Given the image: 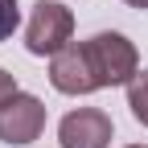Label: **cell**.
<instances>
[{
    "label": "cell",
    "instance_id": "6da1fadb",
    "mask_svg": "<svg viewBox=\"0 0 148 148\" xmlns=\"http://www.w3.org/2000/svg\"><path fill=\"white\" fill-rule=\"evenodd\" d=\"M82 49H86V62H90L99 90L103 86H127L140 74V53L123 33H95L82 41Z\"/></svg>",
    "mask_w": 148,
    "mask_h": 148
},
{
    "label": "cell",
    "instance_id": "7a4b0ae2",
    "mask_svg": "<svg viewBox=\"0 0 148 148\" xmlns=\"http://www.w3.org/2000/svg\"><path fill=\"white\" fill-rule=\"evenodd\" d=\"M70 37H74V12L58 0H37L29 25H25V49L37 58H45V53L53 58L58 49L70 45Z\"/></svg>",
    "mask_w": 148,
    "mask_h": 148
},
{
    "label": "cell",
    "instance_id": "3957f363",
    "mask_svg": "<svg viewBox=\"0 0 148 148\" xmlns=\"http://www.w3.org/2000/svg\"><path fill=\"white\" fill-rule=\"evenodd\" d=\"M45 132V103L29 95V90H16L0 103V140L4 144H33Z\"/></svg>",
    "mask_w": 148,
    "mask_h": 148
},
{
    "label": "cell",
    "instance_id": "277c9868",
    "mask_svg": "<svg viewBox=\"0 0 148 148\" xmlns=\"http://www.w3.org/2000/svg\"><path fill=\"white\" fill-rule=\"evenodd\" d=\"M58 144L62 148H107L111 144V115L99 107H78L70 115H62Z\"/></svg>",
    "mask_w": 148,
    "mask_h": 148
},
{
    "label": "cell",
    "instance_id": "5b68a950",
    "mask_svg": "<svg viewBox=\"0 0 148 148\" xmlns=\"http://www.w3.org/2000/svg\"><path fill=\"white\" fill-rule=\"evenodd\" d=\"M49 82H53V90H62V95H90V90H99L82 41H70L66 49H58L49 58Z\"/></svg>",
    "mask_w": 148,
    "mask_h": 148
},
{
    "label": "cell",
    "instance_id": "8992f818",
    "mask_svg": "<svg viewBox=\"0 0 148 148\" xmlns=\"http://www.w3.org/2000/svg\"><path fill=\"white\" fill-rule=\"evenodd\" d=\"M127 107H132V115L148 127V70H140L132 82H127Z\"/></svg>",
    "mask_w": 148,
    "mask_h": 148
},
{
    "label": "cell",
    "instance_id": "52a82bcc",
    "mask_svg": "<svg viewBox=\"0 0 148 148\" xmlns=\"http://www.w3.org/2000/svg\"><path fill=\"white\" fill-rule=\"evenodd\" d=\"M21 25V8H16V0H0V41H8Z\"/></svg>",
    "mask_w": 148,
    "mask_h": 148
},
{
    "label": "cell",
    "instance_id": "ba28073f",
    "mask_svg": "<svg viewBox=\"0 0 148 148\" xmlns=\"http://www.w3.org/2000/svg\"><path fill=\"white\" fill-rule=\"evenodd\" d=\"M8 95H16V78H12L8 70H0V103H4Z\"/></svg>",
    "mask_w": 148,
    "mask_h": 148
},
{
    "label": "cell",
    "instance_id": "9c48e42d",
    "mask_svg": "<svg viewBox=\"0 0 148 148\" xmlns=\"http://www.w3.org/2000/svg\"><path fill=\"white\" fill-rule=\"evenodd\" d=\"M123 4H132V8H148V0H123Z\"/></svg>",
    "mask_w": 148,
    "mask_h": 148
},
{
    "label": "cell",
    "instance_id": "30bf717a",
    "mask_svg": "<svg viewBox=\"0 0 148 148\" xmlns=\"http://www.w3.org/2000/svg\"><path fill=\"white\" fill-rule=\"evenodd\" d=\"M127 148H144V144H127Z\"/></svg>",
    "mask_w": 148,
    "mask_h": 148
}]
</instances>
